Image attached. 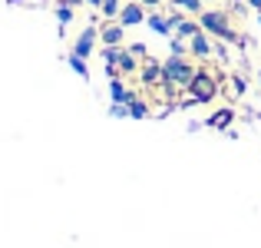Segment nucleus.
Masks as SVG:
<instances>
[{"mask_svg":"<svg viewBox=\"0 0 261 248\" xmlns=\"http://www.w3.org/2000/svg\"><path fill=\"white\" fill-rule=\"evenodd\" d=\"M198 30H202L198 23H192V20H182V23L175 27V37H182V40H192V37L198 33Z\"/></svg>","mask_w":261,"mask_h":248,"instance_id":"obj_18","label":"nucleus"},{"mask_svg":"<svg viewBox=\"0 0 261 248\" xmlns=\"http://www.w3.org/2000/svg\"><path fill=\"white\" fill-rule=\"evenodd\" d=\"M172 53L175 57H189V46H185L182 37H172Z\"/></svg>","mask_w":261,"mask_h":248,"instance_id":"obj_20","label":"nucleus"},{"mask_svg":"<svg viewBox=\"0 0 261 248\" xmlns=\"http://www.w3.org/2000/svg\"><path fill=\"white\" fill-rule=\"evenodd\" d=\"M231 122H235V109H231V106H222V109H215V113L205 119V126H208V129H218V133H228Z\"/></svg>","mask_w":261,"mask_h":248,"instance_id":"obj_9","label":"nucleus"},{"mask_svg":"<svg viewBox=\"0 0 261 248\" xmlns=\"http://www.w3.org/2000/svg\"><path fill=\"white\" fill-rule=\"evenodd\" d=\"M139 57H136L129 46H122L119 50V63H116V70H119V77H133V73H139Z\"/></svg>","mask_w":261,"mask_h":248,"instance_id":"obj_10","label":"nucleus"},{"mask_svg":"<svg viewBox=\"0 0 261 248\" xmlns=\"http://www.w3.org/2000/svg\"><path fill=\"white\" fill-rule=\"evenodd\" d=\"M258 83H261V77H258Z\"/></svg>","mask_w":261,"mask_h":248,"instance_id":"obj_30","label":"nucleus"},{"mask_svg":"<svg viewBox=\"0 0 261 248\" xmlns=\"http://www.w3.org/2000/svg\"><path fill=\"white\" fill-rule=\"evenodd\" d=\"M172 7H178V10H185V13H202L205 0H172Z\"/></svg>","mask_w":261,"mask_h":248,"instance_id":"obj_17","label":"nucleus"},{"mask_svg":"<svg viewBox=\"0 0 261 248\" xmlns=\"http://www.w3.org/2000/svg\"><path fill=\"white\" fill-rule=\"evenodd\" d=\"M182 20H185V17H182V10H178V7H175V10L169 13V23H172V33H175V27L182 23Z\"/></svg>","mask_w":261,"mask_h":248,"instance_id":"obj_22","label":"nucleus"},{"mask_svg":"<svg viewBox=\"0 0 261 248\" xmlns=\"http://www.w3.org/2000/svg\"><path fill=\"white\" fill-rule=\"evenodd\" d=\"M133 89H126V83H122L119 77H113V80H109V100H113V103H129V100H133Z\"/></svg>","mask_w":261,"mask_h":248,"instance_id":"obj_12","label":"nucleus"},{"mask_svg":"<svg viewBox=\"0 0 261 248\" xmlns=\"http://www.w3.org/2000/svg\"><path fill=\"white\" fill-rule=\"evenodd\" d=\"M119 10H122V0H102V7H99V13L106 20H119Z\"/></svg>","mask_w":261,"mask_h":248,"instance_id":"obj_16","label":"nucleus"},{"mask_svg":"<svg viewBox=\"0 0 261 248\" xmlns=\"http://www.w3.org/2000/svg\"><path fill=\"white\" fill-rule=\"evenodd\" d=\"M7 4H10V7H20V4H23V0H7Z\"/></svg>","mask_w":261,"mask_h":248,"instance_id":"obj_28","label":"nucleus"},{"mask_svg":"<svg viewBox=\"0 0 261 248\" xmlns=\"http://www.w3.org/2000/svg\"><path fill=\"white\" fill-rule=\"evenodd\" d=\"M86 7H96V10H99V7H102V0H86Z\"/></svg>","mask_w":261,"mask_h":248,"instance_id":"obj_26","label":"nucleus"},{"mask_svg":"<svg viewBox=\"0 0 261 248\" xmlns=\"http://www.w3.org/2000/svg\"><path fill=\"white\" fill-rule=\"evenodd\" d=\"M129 50H133V53H136V57H139V60H146V57H149L146 43H133V46H129Z\"/></svg>","mask_w":261,"mask_h":248,"instance_id":"obj_23","label":"nucleus"},{"mask_svg":"<svg viewBox=\"0 0 261 248\" xmlns=\"http://www.w3.org/2000/svg\"><path fill=\"white\" fill-rule=\"evenodd\" d=\"M245 89H248V83H245V77H231V93H235V96H242Z\"/></svg>","mask_w":261,"mask_h":248,"instance_id":"obj_21","label":"nucleus"},{"mask_svg":"<svg viewBox=\"0 0 261 248\" xmlns=\"http://www.w3.org/2000/svg\"><path fill=\"white\" fill-rule=\"evenodd\" d=\"M139 80L146 83V86H166V66L159 63V60H152V57H146L142 60V66H139Z\"/></svg>","mask_w":261,"mask_h":248,"instance_id":"obj_4","label":"nucleus"},{"mask_svg":"<svg viewBox=\"0 0 261 248\" xmlns=\"http://www.w3.org/2000/svg\"><path fill=\"white\" fill-rule=\"evenodd\" d=\"M189 53H192V57H198V60H208L212 53H215V43H212V37L205 30H198L195 37L189 40Z\"/></svg>","mask_w":261,"mask_h":248,"instance_id":"obj_8","label":"nucleus"},{"mask_svg":"<svg viewBox=\"0 0 261 248\" xmlns=\"http://www.w3.org/2000/svg\"><path fill=\"white\" fill-rule=\"evenodd\" d=\"M109 116H113V119H129V106L126 103H113V106H109Z\"/></svg>","mask_w":261,"mask_h":248,"instance_id":"obj_19","label":"nucleus"},{"mask_svg":"<svg viewBox=\"0 0 261 248\" xmlns=\"http://www.w3.org/2000/svg\"><path fill=\"white\" fill-rule=\"evenodd\" d=\"M146 27H149L152 33H159V37H169V33H172V23H169V17H166V13H159V10H152V13L146 17Z\"/></svg>","mask_w":261,"mask_h":248,"instance_id":"obj_11","label":"nucleus"},{"mask_svg":"<svg viewBox=\"0 0 261 248\" xmlns=\"http://www.w3.org/2000/svg\"><path fill=\"white\" fill-rule=\"evenodd\" d=\"M57 4H66V7H83L86 0H57Z\"/></svg>","mask_w":261,"mask_h":248,"instance_id":"obj_24","label":"nucleus"},{"mask_svg":"<svg viewBox=\"0 0 261 248\" xmlns=\"http://www.w3.org/2000/svg\"><path fill=\"white\" fill-rule=\"evenodd\" d=\"M166 83L169 86H175V89H189V83H192V77H195V66L189 63V57H169L166 63Z\"/></svg>","mask_w":261,"mask_h":248,"instance_id":"obj_3","label":"nucleus"},{"mask_svg":"<svg viewBox=\"0 0 261 248\" xmlns=\"http://www.w3.org/2000/svg\"><path fill=\"white\" fill-rule=\"evenodd\" d=\"M198 27H202V30L208 33V37L222 40V43H245L242 33L231 30L228 13H222V10H202V13H198Z\"/></svg>","mask_w":261,"mask_h":248,"instance_id":"obj_1","label":"nucleus"},{"mask_svg":"<svg viewBox=\"0 0 261 248\" xmlns=\"http://www.w3.org/2000/svg\"><path fill=\"white\" fill-rule=\"evenodd\" d=\"M96 43H99V27H96V23H86L83 30H80V37L73 40V53L89 57V53L96 50Z\"/></svg>","mask_w":261,"mask_h":248,"instance_id":"obj_5","label":"nucleus"},{"mask_svg":"<svg viewBox=\"0 0 261 248\" xmlns=\"http://www.w3.org/2000/svg\"><path fill=\"white\" fill-rule=\"evenodd\" d=\"M142 4H146V7H159L162 0H142Z\"/></svg>","mask_w":261,"mask_h":248,"instance_id":"obj_27","label":"nucleus"},{"mask_svg":"<svg viewBox=\"0 0 261 248\" xmlns=\"http://www.w3.org/2000/svg\"><path fill=\"white\" fill-rule=\"evenodd\" d=\"M146 4L142 0H126L122 4V10H119V23L122 27H139V23H146Z\"/></svg>","mask_w":261,"mask_h":248,"instance_id":"obj_6","label":"nucleus"},{"mask_svg":"<svg viewBox=\"0 0 261 248\" xmlns=\"http://www.w3.org/2000/svg\"><path fill=\"white\" fill-rule=\"evenodd\" d=\"M53 13H57L60 27H70L76 20V7H66V4H53Z\"/></svg>","mask_w":261,"mask_h":248,"instance_id":"obj_14","label":"nucleus"},{"mask_svg":"<svg viewBox=\"0 0 261 248\" xmlns=\"http://www.w3.org/2000/svg\"><path fill=\"white\" fill-rule=\"evenodd\" d=\"M248 7H251V10H258V13H261V0H248Z\"/></svg>","mask_w":261,"mask_h":248,"instance_id":"obj_25","label":"nucleus"},{"mask_svg":"<svg viewBox=\"0 0 261 248\" xmlns=\"http://www.w3.org/2000/svg\"><path fill=\"white\" fill-rule=\"evenodd\" d=\"M258 23H261V13H258Z\"/></svg>","mask_w":261,"mask_h":248,"instance_id":"obj_29","label":"nucleus"},{"mask_svg":"<svg viewBox=\"0 0 261 248\" xmlns=\"http://www.w3.org/2000/svg\"><path fill=\"white\" fill-rule=\"evenodd\" d=\"M218 96V83H215V73L208 66H198L195 77L189 83V100L192 103H212Z\"/></svg>","mask_w":261,"mask_h":248,"instance_id":"obj_2","label":"nucleus"},{"mask_svg":"<svg viewBox=\"0 0 261 248\" xmlns=\"http://www.w3.org/2000/svg\"><path fill=\"white\" fill-rule=\"evenodd\" d=\"M66 63H70V70L76 73L80 80H89V66H86V57H80V53H66Z\"/></svg>","mask_w":261,"mask_h":248,"instance_id":"obj_13","label":"nucleus"},{"mask_svg":"<svg viewBox=\"0 0 261 248\" xmlns=\"http://www.w3.org/2000/svg\"><path fill=\"white\" fill-rule=\"evenodd\" d=\"M122 40H126V27L119 20H106L99 27V43L102 46H122Z\"/></svg>","mask_w":261,"mask_h":248,"instance_id":"obj_7","label":"nucleus"},{"mask_svg":"<svg viewBox=\"0 0 261 248\" xmlns=\"http://www.w3.org/2000/svg\"><path fill=\"white\" fill-rule=\"evenodd\" d=\"M126 106H129V119H146V116H149V106L139 100V96H133Z\"/></svg>","mask_w":261,"mask_h":248,"instance_id":"obj_15","label":"nucleus"}]
</instances>
